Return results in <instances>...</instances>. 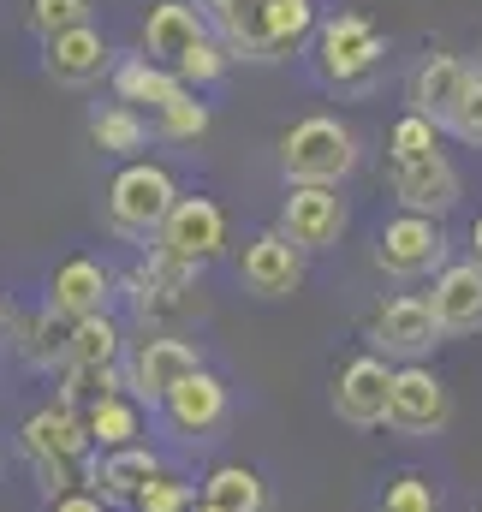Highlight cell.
Wrapping results in <instances>:
<instances>
[{
	"instance_id": "4dcf8cb0",
	"label": "cell",
	"mask_w": 482,
	"mask_h": 512,
	"mask_svg": "<svg viewBox=\"0 0 482 512\" xmlns=\"http://www.w3.org/2000/svg\"><path fill=\"white\" fill-rule=\"evenodd\" d=\"M375 512H447V501H441V483L429 471H393L381 483Z\"/></svg>"
},
{
	"instance_id": "6da1fadb",
	"label": "cell",
	"mask_w": 482,
	"mask_h": 512,
	"mask_svg": "<svg viewBox=\"0 0 482 512\" xmlns=\"http://www.w3.org/2000/svg\"><path fill=\"white\" fill-rule=\"evenodd\" d=\"M363 161L358 131L334 114H304L280 131V173L286 185H346Z\"/></svg>"
},
{
	"instance_id": "ab89813d",
	"label": "cell",
	"mask_w": 482,
	"mask_h": 512,
	"mask_svg": "<svg viewBox=\"0 0 482 512\" xmlns=\"http://www.w3.org/2000/svg\"><path fill=\"white\" fill-rule=\"evenodd\" d=\"M6 316H12V298H6V286H0V328H6Z\"/></svg>"
},
{
	"instance_id": "7a4b0ae2",
	"label": "cell",
	"mask_w": 482,
	"mask_h": 512,
	"mask_svg": "<svg viewBox=\"0 0 482 512\" xmlns=\"http://www.w3.org/2000/svg\"><path fill=\"white\" fill-rule=\"evenodd\" d=\"M125 304L137 310L143 334H185V322L203 310V292H197V268L185 262H167V256H143L125 268Z\"/></svg>"
},
{
	"instance_id": "d6a6232c",
	"label": "cell",
	"mask_w": 482,
	"mask_h": 512,
	"mask_svg": "<svg viewBox=\"0 0 482 512\" xmlns=\"http://www.w3.org/2000/svg\"><path fill=\"white\" fill-rule=\"evenodd\" d=\"M227 66H233V48H227L221 36H209V42L191 48V60L179 66V84H185V90H215V84L227 78Z\"/></svg>"
},
{
	"instance_id": "ba28073f",
	"label": "cell",
	"mask_w": 482,
	"mask_h": 512,
	"mask_svg": "<svg viewBox=\"0 0 482 512\" xmlns=\"http://www.w3.org/2000/svg\"><path fill=\"white\" fill-rule=\"evenodd\" d=\"M149 251L203 274L215 256L227 251V209H221L215 197H203V191H185V197L173 203V215H167V227L155 233Z\"/></svg>"
},
{
	"instance_id": "d6986e66",
	"label": "cell",
	"mask_w": 482,
	"mask_h": 512,
	"mask_svg": "<svg viewBox=\"0 0 482 512\" xmlns=\"http://www.w3.org/2000/svg\"><path fill=\"white\" fill-rule=\"evenodd\" d=\"M42 72H48L54 84H66V90H84V84H96V78L114 72V42H108L96 24L60 30V36L42 42Z\"/></svg>"
},
{
	"instance_id": "ffe728a7",
	"label": "cell",
	"mask_w": 482,
	"mask_h": 512,
	"mask_svg": "<svg viewBox=\"0 0 482 512\" xmlns=\"http://www.w3.org/2000/svg\"><path fill=\"white\" fill-rule=\"evenodd\" d=\"M6 352L30 370V376H60L66 370V322L48 310V304H36V310H18L12 304V316H6Z\"/></svg>"
},
{
	"instance_id": "4316f807",
	"label": "cell",
	"mask_w": 482,
	"mask_h": 512,
	"mask_svg": "<svg viewBox=\"0 0 482 512\" xmlns=\"http://www.w3.org/2000/svg\"><path fill=\"white\" fill-rule=\"evenodd\" d=\"M84 429L96 441V453H114V447H137L143 441V405L131 393H114V399H96L84 411Z\"/></svg>"
},
{
	"instance_id": "277c9868",
	"label": "cell",
	"mask_w": 482,
	"mask_h": 512,
	"mask_svg": "<svg viewBox=\"0 0 482 512\" xmlns=\"http://www.w3.org/2000/svg\"><path fill=\"white\" fill-rule=\"evenodd\" d=\"M310 60H316V78H322V84H334V90H363V84L381 72V60H387V36H381V24L363 18V12H334V18H322V30H316V42H310Z\"/></svg>"
},
{
	"instance_id": "1f68e13d",
	"label": "cell",
	"mask_w": 482,
	"mask_h": 512,
	"mask_svg": "<svg viewBox=\"0 0 482 512\" xmlns=\"http://www.w3.org/2000/svg\"><path fill=\"white\" fill-rule=\"evenodd\" d=\"M429 155H441V126L405 108V114L393 120V131H387V161L405 167V161H429Z\"/></svg>"
},
{
	"instance_id": "9a60e30c",
	"label": "cell",
	"mask_w": 482,
	"mask_h": 512,
	"mask_svg": "<svg viewBox=\"0 0 482 512\" xmlns=\"http://www.w3.org/2000/svg\"><path fill=\"white\" fill-rule=\"evenodd\" d=\"M209 36H215V30H209L203 6H191V0H161V6H149V18H143V30H137V54H143L149 66L179 72V66L191 60V48H203Z\"/></svg>"
},
{
	"instance_id": "60d3db41",
	"label": "cell",
	"mask_w": 482,
	"mask_h": 512,
	"mask_svg": "<svg viewBox=\"0 0 482 512\" xmlns=\"http://www.w3.org/2000/svg\"><path fill=\"white\" fill-rule=\"evenodd\" d=\"M191 512H215V507H209V501H197V507H191Z\"/></svg>"
},
{
	"instance_id": "f35d334b",
	"label": "cell",
	"mask_w": 482,
	"mask_h": 512,
	"mask_svg": "<svg viewBox=\"0 0 482 512\" xmlns=\"http://www.w3.org/2000/svg\"><path fill=\"white\" fill-rule=\"evenodd\" d=\"M471 256H477V262H482V215H477V221H471Z\"/></svg>"
},
{
	"instance_id": "8fae6325",
	"label": "cell",
	"mask_w": 482,
	"mask_h": 512,
	"mask_svg": "<svg viewBox=\"0 0 482 512\" xmlns=\"http://www.w3.org/2000/svg\"><path fill=\"white\" fill-rule=\"evenodd\" d=\"M352 209L340 197V185H286V203H280V233L298 245L304 256H322L340 245Z\"/></svg>"
},
{
	"instance_id": "d4e9b609",
	"label": "cell",
	"mask_w": 482,
	"mask_h": 512,
	"mask_svg": "<svg viewBox=\"0 0 482 512\" xmlns=\"http://www.w3.org/2000/svg\"><path fill=\"white\" fill-rule=\"evenodd\" d=\"M125 328L114 310H102V316H84V322H72L66 328V364H90V370H108V364H125Z\"/></svg>"
},
{
	"instance_id": "f546056e",
	"label": "cell",
	"mask_w": 482,
	"mask_h": 512,
	"mask_svg": "<svg viewBox=\"0 0 482 512\" xmlns=\"http://www.w3.org/2000/svg\"><path fill=\"white\" fill-rule=\"evenodd\" d=\"M54 382H60V393H54V399H66L72 411H90L96 399L131 393V387H125V364H108V370H90V364H66Z\"/></svg>"
},
{
	"instance_id": "7402d4cb",
	"label": "cell",
	"mask_w": 482,
	"mask_h": 512,
	"mask_svg": "<svg viewBox=\"0 0 482 512\" xmlns=\"http://www.w3.org/2000/svg\"><path fill=\"white\" fill-rule=\"evenodd\" d=\"M471 78H477V66H465L459 54H429L411 72L405 102H411V114H423V120H435V126L447 131L453 114H459V102H465V90H471Z\"/></svg>"
},
{
	"instance_id": "8d00e7d4",
	"label": "cell",
	"mask_w": 482,
	"mask_h": 512,
	"mask_svg": "<svg viewBox=\"0 0 482 512\" xmlns=\"http://www.w3.org/2000/svg\"><path fill=\"white\" fill-rule=\"evenodd\" d=\"M453 137L459 143H471V149H482V72L471 78V90H465V102H459V114H453Z\"/></svg>"
},
{
	"instance_id": "ac0fdd59",
	"label": "cell",
	"mask_w": 482,
	"mask_h": 512,
	"mask_svg": "<svg viewBox=\"0 0 482 512\" xmlns=\"http://www.w3.org/2000/svg\"><path fill=\"white\" fill-rule=\"evenodd\" d=\"M161 471H167V459L149 441H137V447H114V453H90L84 459V489L102 495L108 507H131Z\"/></svg>"
},
{
	"instance_id": "836d02e7",
	"label": "cell",
	"mask_w": 482,
	"mask_h": 512,
	"mask_svg": "<svg viewBox=\"0 0 482 512\" xmlns=\"http://www.w3.org/2000/svg\"><path fill=\"white\" fill-rule=\"evenodd\" d=\"M24 18H30V30L48 42V36H60V30L90 24V0H30V6H24Z\"/></svg>"
},
{
	"instance_id": "3957f363",
	"label": "cell",
	"mask_w": 482,
	"mask_h": 512,
	"mask_svg": "<svg viewBox=\"0 0 482 512\" xmlns=\"http://www.w3.org/2000/svg\"><path fill=\"white\" fill-rule=\"evenodd\" d=\"M185 191H179V179H173V167H161V161H125L120 173L108 179V227L131 239V245H155V233L167 227V215H173V203H179Z\"/></svg>"
},
{
	"instance_id": "8992f818",
	"label": "cell",
	"mask_w": 482,
	"mask_h": 512,
	"mask_svg": "<svg viewBox=\"0 0 482 512\" xmlns=\"http://www.w3.org/2000/svg\"><path fill=\"white\" fill-rule=\"evenodd\" d=\"M197 370H209V364H203V346L191 334H143L125 352V387L149 411H161V399L179 382H191Z\"/></svg>"
},
{
	"instance_id": "b9f144b4",
	"label": "cell",
	"mask_w": 482,
	"mask_h": 512,
	"mask_svg": "<svg viewBox=\"0 0 482 512\" xmlns=\"http://www.w3.org/2000/svg\"><path fill=\"white\" fill-rule=\"evenodd\" d=\"M477 72H482V60H477Z\"/></svg>"
},
{
	"instance_id": "d590c367",
	"label": "cell",
	"mask_w": 482,
	"mask_h": 512,
	"mask_svg": "<svg viewBox=\"0 0 482 512\" xmlns=\"http://www.w3.org/2000/svg\"><path fill=\"white\" fill-rule=\"evenodd\" d=\"M155 131H161L167 143H191V137H203V131H209V102H197V90H191L185 102H173L167 114H155Z\"/></svg>"
},
{
	"instance_id": "e0dca14e",
	"label": "cell",
	"mask_w": 482,
	"mask_h": 512,
	"mask_svg": "<svg viewBox=\"0 0 482 512\" xmlns=\"http://www.w3.org/2000/svg\"><path fill=\"white\" fill-rule=\"evenodd\" d=\"M18 453H24V465H30V459L84 465V459L96 453V441H90V429H84V411H72L66 399H48V405H36V411L18 423Z\"/></svg>"
},
{
	"instance_id": "30bf717a",
	"label": "cell",
	"mask_w": 482,
	"mask_h": 512,
	"mask_svg": "<svg viewBox=\"0 0 482 512\" xmlns=\"http://www.w3.org/2000/svg\"><path fill=\"white\" fill-rule=\"evenodd\" d=\"M328 405H334V417L346 429H381L387 423V405H393V364L375 358V352H352L334 370Z\"/></svg>"
},
{
	"instance_id": "74e56055",
	"label": "cell",
	"mask_w": 482,
	"mask_h": 512,
	"mask_svg": "<svg viewBox=\"0 0 482 512\" xmlns=\"http://www.w3.org/2000/svg\"><path fill=\"white\" fill-rule=\"evenodd\" d=\"M42 512H114L102 495H90V489H72V495H60V501H48Z\"/></svg>"
},
{
	"instance_id": "52a82bcc",
	"label": "cell",
	"mask_w": 482,
	"mask_h": 512,
	"mask_svg": "<svg viewBox=\"0 0 482 512\" xmlns=\"http://www.w3.org/2000/svg\"><path fill=\"white\" fill-rule=\"evenodd\" d=\"M447 227L429 221V215H387L375 227V268L387 280H435L447 268Z\"/></svg>"
},
{
	"instance_id": "7c38bea8",
	"label": "cell",
	"mask_w": 482,
	"mask_h": 512,
	"mask_svg": "<svg viewBox=\"0 0 482 512\" xmlns=\"http://www.w3.org/2000/svg\"><path fill=\"white\" fill-rule=\"evenodd\" d=\"M114 268L102 262V256H60L54 268H48V280H42V304L72 328V322H84V316H102L108 310V298H114Z\"/></svg>"
},
{
	"instance_id": "4fadbf2b",
	"label": "cell",
	"mask_w": 482,
	"mask_h": 512,
	"mask_svg": "<svg viewBox=\"0 0 482 512\" xmlns=\"http://www.w3.org/2000/svg\"><path fill=\"white\" fill-rule=\"evenodd\" d=\"M239 286L250 292V298H262V304H280V298L304 292V251H298L280 227H268V233H256V239H244Z\"/></svg>"
},
{
	"instance_id": "603a6c76",
	"label": "cell",
	"mask_w": 482,
	"mask_h": 512,
	"mask_svg": "<svg viewBox=\"0 0 482 512\" xmlns=\"http://www.w3.org/2000/svg\"><path fill=\"white\" fill-rule=\"evenodd\" d=\"M322 12L316 0H262V30H256V60H286L304 42H316Z\"/></svg>"
},
{
	"instance_id": "484cf974",
	"label": "cell",
	"mask_w": 482,
	"mask_h": 512,
	"mask_svg": "<svg viewBox=\"0 0 482 512\" xmlns=\"http://www.w3.org/2000/svg\"><path fill=\"white\" fill-rule=\"evenodd\" d=\"M203 501L215 512H268V483H262L256 465L227 459V465H215V471L203 477Z\"/></svg>"
},
{
	"instance_id": "5b68a950",
	"label": "cell",
	"mask_w": 482,
	"mask_h": 512,
	"mask_svg": "<svg viewBox=\"0 0 482 512\" xmlns=\"http://www.w3.org/2000/svg\"><path fill=\"white\" fill-rule=\"evenodd\" d=\"M441 322L429 310V292H399V298H381L363 322V352L387 358V364H429L435 346H441Z\"/></svg>"
},
{
	"instance_id": "cb8c5ba5",
	"label": "cell",
	"mask_w": 482,
	"mask_h": 512,
	"mask_svg": "<svg viewBox=\"0 0 482 512\" xmlns=\"http://www.w3.org/2000/svg\"><path fill=\"white\" fill-rule=\"evenodd\" d=\"M114 96L120 102H131L137 114L149 108V114H167L173 102H185L191 90L179 84V72H167V66H149L143 54H131V60H120L114 66Z\"/></svg>"
},
{
	"instance_id": "e575fe53",
	"label": "cell",
	"mask_w": 482,
	"mask_h": 512,
	"mask_svg": "<svg viewBox=\"0 0 482 512\" xmlns=\"http://www.w3.org/2000/svg\"><path fill=\"white\" fill-rule=\"evenodd\" d=\"M197 501H203V495H197V483H185V477L161 471V477H155V483L131 501V512H191Z\"/></svg>"
},
{
	"instance_id": "2e32d148",
	"label": "cell",
	"mask_w": 482,
	"mask_h": 512,
	"mask_svg": "<svg viewBox=\"0 0 482 512\" xmlns=\"http://www.w3.org/2000/svg\"><path fill=\"white\" fill-rule=\"evenodd\" d=\"M387 185H393V203H399L405 215H429V221H447V215L465 203V179H459V167L447 161V149L429 155V161L393 167Z\"/></svg>"
},
{
	"instance_id": "5bb4252c",
	"label": "cell",
	"mask_w": 482,
	"mask_h": 512,
	"mask_svg": "<svg viewBox=\"0 0 482 512\" xmlns=\"http://www.w3.org/2000/svg\"><path fill=\"white\" fill-rule=\"evenodd\" d=\"M155 417H161L179 441H215L221 423L233 417V387L221 382L215 370H197L191 382H179L167 399H161Z\"/></svg>"
},
{
	"instance_id": "83f0119b",
	"label": "cell",
	"mask_w": 482,
	"mask_h": 512,
	"mask_svg": "<svg viewBox=\"0 0 482 512\" xmlns=\"http://www.w3.org/2000/svg\"><path fill=\"white\" fill-rule=\"evenodd\" d=\"M209 30L233 48V60H256V30H262V0H203Z\"/></svg>"
},
{
	"instance_id": "f1b7e54d",
	"label": "cell",
	"mask_w": 482,
	"mask_h": 512,
	"mask_svg": "<svg viewBox=\"0 0 482 512\" xmlns=\"http://www.w3.org/2000/svg\"><path fill=\"white\" fill-rule=\"evenodd\" d=\"M90 143H96V149H108V155L137 161V149L149 143V120H143L131 102H108V108H96V114H90Z\"/></svg>"
},
{
	"instance_id": "9c48e42d",
	"label": "cell",
	"mask_w": 482,
	"mask_h": 512,
	"mask_svg": "<svg viewBox=\"0 0 482 512\" xmlns=\"http://www.w3.org/2000/svg\"><path fill=\"white\" fill-rule=\"evenodd\" d=\"M453 423V387L441 382L429 364H393V405L387 429L405 441H435Z\"/></svg>"
},
{
	"instance_id": "44dd1931",
	"label": "cell",
	"mask_w": 482,
	"mask_h": 512,
	"mask_svg": "<svg viewBox=\"0 0 482 512\" xmlns=\"http://www.w3.org/2000/svg\"><path fill=\"white\" fill-rule=\"evenodd\" d=\"M429 310L441 322L447 340H465V334H482V262L477 256H459L435 274L429 286Z\"/></svg>"
}]
</instances>
